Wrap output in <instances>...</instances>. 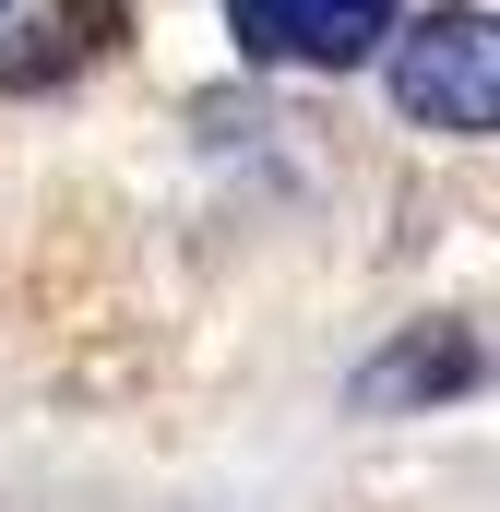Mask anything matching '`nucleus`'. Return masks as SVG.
I'll use <instances>...</instances> for the list:
<instances>
[{
    "label": "nucleus",
    "instance_id": "nucleus-1",
    "mask_svg": "<svg viewBox=\"0 0 500 512\" xmlns=\"http://www.w3.org/2000/svg\"><path fill=\"white\" fill-rule=\"evenodd\" d=\"M393 108L417 131H453V143H489L500 131V12L453 0V12H417L393 36Z\"/></svg>",
    "mask_w": 500,
    "mask_h": 512
},
{
    "label": "nucleus",
    "instance_id": "nucleus-2",
    "mask_svg": "<svg viewBox=\"0 0 500 512\" xmlns=\"http://www.w3.org/2000/svg\"><path fill=\"white\" fill-rule=\"evenodd\" d=\"M227 36L286 72H358V60H393L405 0H227Z\"/></svg>",
    "mask_w": 500,
    "mask_h": 512
},
{
    "label": "nucleus",
    "instance_id": "nucleus-3",
    "mask_svg": "<svg viewBox=\"0 0 500 512\" xmlns=\"http://www.w3.org/2000/svg\"><path fill=\"white\" fill-rule=\"evenodd\" d=\"M500 370V346L477 322H405L393 346H381L370 370H358V405L370 417H405V405H453V393H477Z\"/></svg>",
    "mask_w": 500,
    "mask_h": 512
},
{
    "label": "nucleus",
    "instance_id": "nucleus-4",
    "mask_svg": "<svg viewBox=\"0 0 500 512\" xmlns=\"http://www.w3.org/2000/svg\"><path fill=\"white\" fill-rule=\"evenodd\" d=\"M120 36H131L120 0H60L48 24H24V36L0 48V84H72V72H96Z\"/></svg>",
    "mask_w": 500,
    "mask_h": 512
}]
</instances>
